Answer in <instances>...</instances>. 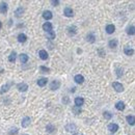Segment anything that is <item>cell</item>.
I'll return each mask as SVG.
<instances>
[{"mask_svg": "<svg viewBox=\"0 0 135 135\" xmlns=\"http://www.w3.org/2000/svg\"><path fill=\"white\" fill-rule=\"evenodd\" d=\"M112 86H113L114 90L117 91V92H122L123 90H124V86H123L121 83H119V82H113Z\"/></svg>", "mask_w": 135, "mask_h": 135, "instance_id": "obj_1", "label": "cell"}, {"mask_svg": "<svg viewBox=\"0 0 135 135\" xmlns=\"http://www.w3.org/2000/svg\"><path fill=\"white\" fill-rule=\"evenodd\" d=\"M60 87V82L58 81V80H54V81H52L51 82V84H50V89L52 90H58Z\"/></svg>", "mask_w": 135, "mask_h": 135, "instance_id": "obj_2", "label": "cell"}, {"mask_svg": "<svg viewBox=\"0 0 135 135\" xmlns=\"http://www.w3.org/2000/svg\"><path fill=\"white\" fill-rule=\"evenodd\" d=\"M63 14H64L66 17H68V18H71V17L74 16V11H73V9L71 7H66L64 10H63Z\"/></svg>", "mask_w": 135, "mask_h": 135, "instance_id": "obj_3", "label": "cell"}, {"mask_svg": "<svg viewBox=\"0 0 135 135\" xmlns=\"http://www.w3.org/2000/svg\"><path fill=\"white\" fill-rule=\"evenodd\" d=\"M17 89H18L19 91H26L28 89V85L26 83H24V82H22V83L17 84Z\"/></svg>", "mask_w": 135, "mask_h": 135, "instance_id": "obj_4", "label": "cell"}, {"mask_svg": "<svg viewBox=\"0 0 135 135\" xmlns=\"http://www.w3.org/2000/svg\"><path fill=\"white\" fill-rule=\"evenodd\" d=\"M21 125L23 128H27L29 125H30V117H28V116H25L24 119L22 120V123H21Z\"/></svg>", "mask_w": 135, "mask_h": 135, "instance_id": "obj_5", "label": "cell"}, {"mask_svg": "<svg viewBox=\"0 0 135 135\" xmlns=\"http://www.w3.org/2000/svg\"><path fill=\"white\" fill-rule=\"evenodd\" d=\"M74 80H75L76 83H78V84H82V83H83V82H84V77H83V76H82V75L78 74V75H76V76H75Z\"/></svg>", "mask_w": 135, "mask_h": 135, "instance_id": "obj_6", "label": "cell"}, {"mask_svg": "<svg viewBox=\"0 0 135 135\" xmlns=\"http://www.w3.org/2000/svg\"><path fill=\"white\" fill-rule=\"evenodd\" d=\"M83 104H84V99H83V98L77 97V98L75 99V105H76L77 107H81Z\"/></svg>", "mask_w": 135, "mask_h": 135, "instance_id": "obj_7", "label": "cell"}, {"mask_svg": "<svg viewBox=\"0 0 135 135\" xmlns=\"http://www.w3.org/2000/svg\"><path fill=\"white\" fill-rule=\"evenodd\" d=\"M39 55H40V57H41V59H43V60L48 59V53H47L46 50H40Z\"/></svg>", "mask_w": 135, "mask_h": 135, "instance_id": "obj_8", "label": "cell"}, {"mask_svg": "<svg viewBox=\"0 0 135 135\" xmlns=\"http://www.w3.org/2000/svg\"><path fill=\"white\" fill-rule=\"evenodd\" d=\"M66 130H67L68 132H74V131L77 130V127H76L75 124H68V125L66 126Z\"/></svg>", "mask_w": 135, "mask_h": 135, "instance_id": "obj_9", "label": "cell"}, {"mask_svg": "<svg viewBox=\"0 0 135 135\" xmlns=\"http://www.w3.org/2000/svg\"><path fill=\"white\" fill-rule=\"evenodd\" d=\"M52 17H53V15H52V13L50 10H45L43 13V18L46 19V20H51Z\"/></svg>", "mask_w": 135, "mask_h": 135, "instance_id": "obj_10", "label": "cell"}, {"mask_svg": "<svg viewBox=\"0 0 135 135\" xmlns=\"http://www.w3.org/2000/svg\"><path fill=\"white\" fill-rule=\"evenodd\" d=\"M108 130L110 131V132H112V133H114V132H116L117 130H119V126H117L116 124H109L108 125Z\"/></svg>", "mask_w": 135, "mask_h": 135, "instance_id": "obj_11", "label": "cell"}, {"mask_svg": "<svg viewBox=\"0 0 135 135\" xmlns=\"http://www.w3.org/2000/svg\"><path fill=\"white\" fill-rule=\"evenodd\" d=\"M6 11H7V4L5 2H1L0 3V13L6 14Z\"/></svg>", "mask_w": 135, "mask_h": 135, "instance_id": "obj_12", "label": "cell"}, {"mask_svg": "<svg viewBox=\"0 0 135 135\" xmlns=\"http://www.w3.org/2000/svg\"><path fill=\"white\" fill-rule=\"evenodd\" d=\"M115 31V26L113 24H109L106 26V32L108 34H111V33H113Z\"/></svg>", "mask_w": 135, "mask_h": 135, "instance_id": "obj_13", "label": "cell"}, {"mask_svg": "<svg viewBox=\"0 0 135 135\" xmlns=\"http://www.w3.org/2000/svg\"><path fill=\"white\" fill-rule=\"evenodd\" d=\"M76 32H77V28H76L75 26L68 27V33H69V36H75Z\"/></svg>", "mask_w": 135, "mask_h": 135, "instance_id": "obj_14", "label": "cell"}, {"mask_svg": "<svg viewBox=\"0 0 135 135\" xmlns=\"http://www.w3.org/2000/svg\"><path fill=\"white\" fill-rule=\"evenodd\" d=\"M43 29L46 31V32H49V31H51L52 30V24L50 22H46L45 24L43 25Z\"/></svg>", "mask_w": 135, "mask_h": 135, "instance_id": "obj_15", "label": "cell"}, {"mask_svg": "<svg viewBox=\"0 0 135 135\" xmlns=\"http://www.w3.org/2000/svg\"><path fill=\"white\" fill-rule=\"evenodd\" d=\"M124 52H125L126 55H129V56L134 54V50H133V48H131V47H125Z\"/></svg>", "mask_w": 135, "mask_h": 135, "instance_id": "obj_16", "label": "cell"}, {"mask_svg": "<svg viewBox=\"0 0 135 135\" xmlns=\"http://www.w3.org/2000/svg\"><path fill=\"white\" fill-rule=\"evenodd\" d=\"M23 13H24V8L23 7H18L16 9V11H15V16L17 17V18H20V17L23 15Z\"/></svg>", "mask_w": 135, "mask_h": 135, "instance_id": "obj_17", "label": "cell"}, {"mask_svg": "<svg viewBox=\"0 0 135 135\" xmlns=\"http://www.w3.org/2000/svg\"><path fill=\"white\" fill-rule=\"evenodd\" d=\"M115 108H116L117 110H120V111L124 110V109H125V103L122 102V101H119V102L115 104Z\"/></svg>", "mask_w": 135, "mask_h": 135, "instance_id": "obj_18", "label": "cell"}, {"mask_svg": "<svg viewBox=\"0 0 135 135\" xmlns=\"http://www.w3.org/2000/svg\"><path fill=\"white\" fill-rule=\"evenodd\" d=\"M26 41H27L26 34H24V33H20L19 36H18V42H19V43H25Z\"/></svg>", "mask_w": 135, "mask_h": 135, "instance_id": "obj_19", "label": "cell"}, {"mask_svg": "<svg viewBox=\"0 0 135 135\" xmlns=\"http://www.w3.org/2000/svg\"><path fill=\"white\" fill-rule=\"evenodd\" d=\"M126 120H127V122H128L129 125L134 126V124H135V120H134V116H133V115H127V116H126Z\"/></svg>", "mask_w": 135, "mask_h": 135, "instance_id": "obj_20", "label": "cell"}, {"mask_svg": "<svg viewBox=\"0 0 135 135\" xmlns=\"http://www.w3.org/2000/svg\"><path fill=\"white\" fill-rule=\"evenodd\" d=\"M86 40H87V42H90V43H95V41H96L95 34H93V33H89V34H87V37H86Z\"/></svg>", "mask_w": 135, "mask_h": 135, "instance_id": "obj_21", "label": "cell"}, {"mask_svg": "<svg viewBox=\"0 0 135 135\" xmlns=\"http://www.w3.org/2000/svg\"><path fill=\"white\" fill-rule=\"evenodd\" d=\"M47 82H48V79L47 78H41L38 80V84H39V86H45L47 84Z\"/></svg>", "mask_w": 135, "mask_h": 135, "instance_id": "obj_22", "label": "cell"}, {"mask_svg": "<svg viewBox=\"0 0 135 135\" xmlns=\"http://www.w3.org/2000/svg\"><path fill=\"white\" fill-rule=\"evenodd\" d=\"M108 46L110 47L111 49H113V48H116V47H117V41H116V40H111V41H109V43H108Z\"/></svg>", "mask_w": 135, "mask_h": 135, "instance_id": "obj_23", "label": "cell"}, {"mask_svg": "<svg viewBox=\"0 0 135 135\" xmlns=\"http://www.w3.org/2000/svg\"><path fill=\"white\" fill-rule=\"evenodd\" d=\"M28 59H29V57H28L27 54H21L20 55V60H21L22 63H26L28 61Z\"/></svg>", "mask_w": 135, "mask_h": 135, "instance_id": "obj_24", "label": "cell"}, {"mask_svg": "<svg viewBox=\"0 0 135 135\" xmlns=\"http://www.w3.org/2000/svg\"><path fill=\"white\" fill-rule=\"evenodd\" d=\"M10 85H11V83H6L5 85H3V86H2V89H1V90H0V93H4V92H6V91L8 90V89L10 87Z\"/></svg>", "mask_w": 135, "mask_h": 135, "instance_id": "obj_25", "label": "cell"}, {"mask_svg": "<svg viewBox=\"0 0 135 135\" xmlns=\"http://www.w3.org/2000/svg\"><path fill=\"white\" fill-rule=\"evenodd\" d=\"M16 58H17V53H16V52H11L10 55L8 56V60H9L10 62H15Z\"/></svg>", "mask_w": 135, "mask_h": 135, "instance_id": "obj_26", "label": "cell"}, {"mask_svg": "<svg viewBox=\"0 0 135 135\" xmlns=\"http://www.w3.org/2000/svg\"><path fill=\"white\" fill-rule=\"evenodd\" d=\"M127 33L129 34V36H133V34L135 33V31H134V26H133V25L127 28Z\"/></svg>", "mask_w": 135, "mask_h": 135, "instance_id": "obj_27", "label": "cell"}, {"mask_svg": "<svg viewBox=\"0 0 135 135\" xmlns=\"http://www.w3.org/2000/svg\"><path fill=\"white\" fill-rule=\"evenodd\" d=\"M47 38L50 39V40L55 39V32H54L53 30H51V31H49V32H47Z\"/></svg>", "mask_w": 135, "mask_h": 135, "instance_id": "obj_28", "label": "cell"}, {"mask_svg": "<svg viewBox=\"0 0 135 135\" xmlns=\"http://www.w3.org/2000/svg\"><path fill=\"white\" fill-rule=\"evenodd\" d=\"M46 130H47V132H49V133H52L54 130H55V127L53 126V125H47V127H46Z\"/></svg>", "mask_w": 135, "mask_h": 135, "instance_id": "obj_29", "label": "cell"}, {"mask_svg": "<svg viewBox=\"0 0 135 135\" xmlns=\"http://www.w3.org/2000/svg\"><path fill=\"white\" fill-rule=\"evenodd\" d=\"M104 117H105V120H111V117H112V113H110L109 111H105V112H104Z\"/></svg>", "mask_w": 135, "mask_h": 135, "instance_id": "obj_30", "label": "cell"}, {"mask_svg": "<svg viewBox=\"0 0 135 135\" xmlns=\"http://www.w3.org/2000/svg\"><path fill=\"white\" fill-rule=\"evenodd\" d=\"M122 75H123V69L117 68L116 69V76L120 78V77H122Z\"/></svg>", "mask_w": 135, "mask_h": 135, "instance_id": "obj_31", "label": "cell"}, {"mask_svg": "<svg viewBox=\"0 0 135 135\" xmlns=\"http://www.w3.org/2000/svg\"><path fill=\"white\" fill-rule=\"evenodd\" d=\"M8 133H9V135H16L17 133H18V129H17V128L10 129V131H9Z\"/></svg>", "mask_w": 135, "mask_h": 135, "instance_id": "obj_32", "label": "cell"}, {"mask_svg": "<svg viewBox=\"0 0 135 135\" xmlns=\"http://www.w3.org/2000/svg\"><path fill=\"white\" fill-rule=\"evenodd\" d=\"M73 111H74L76 114H79V113L81 112V108H80V107H77V106H75V107L73 108Z\"/></svg>", "mask_w": 135, "mask_h": 135, "instance_id": "obj_33", "label": "cell"}, {"mask_svg": "<svg viewBox=\"0 0 135 135\" xmlns=\"http://www.w3.org/2000/svg\"><path fill=\"white\" fill-rule=\"evenodd\" d=\"M40 70H41V71H42L43 73H48V72L50 71L49 68H46V67H44V66L41 67V68H40Z\"/></svg>", "mask_w": 135, "mask_h": 135, "instance_id": "obj_34", "label": "cell"}, {"mask_svg": "<svg viewBox=\"0 0 135 135\" xmlns=\"http://www.w3.org/2000/svg\"><path fill=\"white\" fill-rule=\"evenodd\" d=\"M51 3L54 5V6H57L58 4H59V1H58V0H52L51 1Z\"/></svg>", "mask_w": 135, "mask_h": 135, "instance_id": "obj_35", "label": "cell"}, {"mask_svg": "<svg viewBox=\"0 0 135 135\" xmlns=\"http://www.w3.org/2000/svg\"><path fill=\"white\" fill-rule=\"evenodd\" d=\"M74 135H83V134H82V133H75Z\"/></svg>", "mask_w": 135, "mask_h": 135, "instance_id": "obj_36", "label": "cell"}, {"mask_svg": "<svg viewBox=\"0 0 135 135\" xmlns=\"http://www.w3.org/2000/svg\"><path fill=\"white\" fill-rule=\"evenodd\" d=\"M1 27H2V24H1V22H0V29H1Z\"/></svg>", "mask_w": 135, "mask_h": 135, "instance_id": "obj_37", "label": "cell"}, {"mask_svg": "<svg viewBox=\"0 0 135 135\" xmlns=\"http://www.w3.org/2000/svg\"><path fill=\"white\" fill-rule=\"evenodd\" d=\"M25 135H27V134H25Z\"/></svg>", "mask_w": 135, "mask_h": 135, "instance_id": "obj_38", "label": "cell"}]
</instances>
